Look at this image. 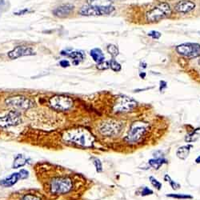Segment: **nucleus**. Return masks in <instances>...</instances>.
Wrapping results in <instances>:
<instances>
[{
  "label": "nucleus",
  "instance_id": "f257e3e1",
  "mask_svg": "<svg viewBox=\"0 0 200 200\" xmlns=\"http://www.w3.org/2000/svg\"><path fill=\"white\" fill-rule=\"evenodd\" d=\"M125 141L130 145L142 146L155 144L157 139L153 138L151 123L144 120H138L131 123Z\"/></svg>",
  "mask_w": 200,
  "mask_h": 200
},
{
  "label": "nucleus",
  "instance_id": "f03ea898",
  "mask_svg": "<svg viewBox=\"0 0 200 200\" xmlns=\"http://www.w3.org/2000/svg\"><path fill=\"white\" fill-rule=\"evenodd\" d=\"M63 139L67 142H73L75 144L84 147H91L95 141L92 134L87 130L82 128L67 131L64 134Z\"/></svg>",
  "mask_w": 200,
  "mask_h": 200
},
{
  "label": "nucleus",
  "instance_id": "7ed1b4c3",
  "mask_svg": "<svg viewBox=\"0 0 200 200\" xmlns=\"http://www.w3.org/2000/svg\"><path fill=\"white\" fill-rule=\"evenodd\" d=\"M49 189L53 195H64L73 189V182L69 177H56L50 182Z\"/></svg>",
  "mask_w": 200,
  "mask_h": 200
},
{
  "label": "nucleus",
  "instance_id": "20e7f679",
  "mask_svg": "<svg viewBox=\"0 0 200 200\" xmlns=\"http://www.w3.org/2000/svg\"><path fill=\"white\" fill-rule=\"evenodd\" d=\"M171 15V8L167 2H161L147 11L146 15V20L149 23H158L167 19Z\"/></svg>",
  "mask_w": 200,
  "mask_h": 200
},
{
  "label": "nucleus",
  "instance_id": "39448f33",
  "mask_svg": "<svg viewBox=\"0 0 200 200\" xmlns=\"http://www.w3.org/2000/svg\"><path fill=\"white\" fill-rule=\"evenodd\" d=\"M124 128V123L121 121L111 120L106 121L99 127V132L102 135L106 137H116L119 135Z\"/></svg>",
  "mask_w": 200,
  "mask_h": 200
},
{
  "label": "nucleus",
  "instance_id": "423d86ee",
  "mask_svg": "<svg viewBox=\"0 0 200 200\" xmlns=\"http://www.w3.org/2000/svg\"><path fill=\"white\" fill-rule=\"evenodd\" d=\"M6 104L18 111H26L35 107V102L25 96L16 95L6 99Z\"/></svg>",
  "mask_w": 200,
  "mask_h": 200
},
{
  "label": "nucleus",
  "instance_id": "0eeeda50",
  "mask_svg": "<svg viewBox=\"0 0 200 200\" xmlns=\"http://www.w3.org/2000/svg\"><path fill=\"white\" fill-rule=\"evenodd\" d=\"M114 11L113 6H94V5H86L80 9L79 14L83 16H100V15H110Z\"/></svg>",
  "mask_w": 200,
  "mask_h": 200
},
{
  "label": "nucleus",
  "instance_id": "6e6552de",
  "mask_svg": "<svg viewBox=\"0 0 200 200\" xmlns=\"http://www.w3.org/2000/svg\"><path fill=\"white\" fill-rule=\"evenodd\" d=\"M137 107V102L131 97L122 95L117 99L113 107V111L115 113H127L133 111Z\"/></svg>",
  "mask_w": 200,
  "mask_h": 200
},
{
  "label": "nucleus",
  "instance_id": "1a4fd4ad",
  "mask_svg": "<svg viewBox=\"0 0 200 200\" xmlns=\"http://www.w3.org/2000/svg\"><path fill=\"white\" fill-rule=\"evenodd\" d=\"M50 106L53 109L60 111H66L73 107L74 102L71 97L67 95H54L49 100Z\"/></svg>",
  "mask_w": 200,
  "mask_h": 200
},
{
  "label": "nucleus",
  "instance_id": "9d476101",
  "mask_svg": "<svg viewBox=\"0 0 200 200\" xmlns=\"http://www.w3.org/2000/svg\"><path fill=\"white\" fill-rule=\"evenodd\" d=\"M176 51L186 58H197L200 56V45L198 43H186L177 46Z\"/></svg>",
  "mask_w": 200,
  "mask_h": 200
},
{
  "label": "nucleus",
  "instance_id": "9b49d317",
  "mask_svg": "<svg viewBox=\"0 0 200 200\" xmlns=\"http://www.w3.org/2000/svg\"><path fill=\"white\" fill-rule=\"evenodd\" d=\"M22 123V115L18 111H10L7 114L0 116V127H15Z\"/></svg>",
  "mask_w": 200,
  "mask_h": 200
},
{
  "label": "nucleus",
  "instance_id": "f8f14e48",
  "mask_svg": "<svg viewBox=\"0 0 200 200\" xmlns=\"http://www.w3.org/2000/svg\"><path fill=\"white\" fill-rule=\"evenodd\" d=\"M36 54L34 51L29 47L26 46H18L12 51L8 52V57L11 59H16L23 56L35 55Z\"/></svg>",
  "mask_w": 200,
  "mask_h": 200
},
{
  "label": "nucleus",
  "instance_id": "ddd939ff",
  "mask_svg": "<svg viewBox=\"0 0 200 200\" xmlns=\"http://www.w3.org/2000/svg\"><path fill=\"white\" fill-rule=\"evenodd\" d=\"M195 7V2L190 0H181L174 5V10L179 13L187 14L194 11Z\"/></svg>",
  "mask_w": 200,
  "mask_h": 200
},
{
  "label": "nucleus",
  "instance_id": "4468645a",
  "mask_svg": "<svg viewBox=\"0 0 200 200\" xmlns=\"http://www.w3.org/2000/svg\"><path fill=\"white\" fill-rule=\"evenodd\" d=\"M60 54L61 55L72 58L74 65H79L84 58L83 52L80 51H71V49H67L62 51Z\"/></svg>",
  "mask_w": 200,
  "mask_h": 200
},
{
  "label": "nucleus",
  "instance_id": "2eb2a0df",
  "mask_svg": "<svg viewBox=\"0 0 200 200\" xmlns=\"http://www.w3.org/2000/svg\"><path fill=\"white\" fill-rule=\"evenodd\" d=\"M74 9L75 7L72 4L61 5L53 11V15L58 18L67 17L74 11Z\"/></svg>",
  "mask_w": 200,
  "mask_h": 200
},
{
  "label": "nucleus",
  "instance_id": "dca6fc26",
  "mask_svg": "<svg viewBox=\"0 0 200 200\" xmlns=\"http://www.w3.org/2000/svg\"><path fill=\"white\" fill-rule=\"evenodd\" d=\"M19 179H20L19 173H12L9 176L0 180V186L2 187H13L15 184H16Z\"/></svg>",
  "mask_w": 200,
  "mask_h": 200
},
{
  "label": "nucleus",
  "instance_id": "f3484780",
  "mask_svg": "<svg viewBox=\"0 0 200 200\" xmlns=\"http://www.w3.org/2000/svg\"><path fill=\"white\" fill-rule=\"evenodd\" d=\"M90 55L91 56V58H93V60L95 61L97 63H100V62H104L105 59V56L103 53L101 49L99 48H94L90 51Z\"/></svg>",
  "mask_w": 200,
  "mask_h": 200
},
{
  "label": "nucleus",
  "instance_id": "a211bd4d",
  "mask_svg": "<svg viewBox=\"0 0 200 200\" xmlns=\"http://www.w3.org/2000/svg\"><path fill=\"white\" fill-rule=\"evenodd\" d=\"M28 159H26L23 155H17L14 159L13 164H12V168L13 169H18V168L23 167L24 166L27 164Z\"/></svg>",
  "mask_w": 200,
  "mask_h": 200
},
{
  "label": "nucleus",
  "instance_id": "6ab92c4d",
  "mask_svg": "<svg viewBox=\"0 0 200 200\" xmlns=\"http://www.w3.org/2000/svg\"><path fill=\"white\" fill-rule=\"evenodd\" d=\"M191 148H192L191 145H187V146H183L179 147L176 151V155L178 158L182 159V160L187 159L188 157V155H189Z\"/></svg>",
  "mask_w": 200,
  "mask_h": 200
},
{
  "label": "nucleus",
  "instance_id": "aec40b11",
  "mask_svg": "<svg viewBox=\"0 0 200 200\" xmlns=\"http://www.w3.org/2000/svg\"><path fill=\"white\" fill-rule=\"evenodd\" d=\"M167 160H165L164 159H162V158H159V159H150L148 162V163L151 165V167H154L155 169L158 170L159 168L161 167V166L163 165L164 163H167Z\"/></svg>",
  "mask_w": 200,
  "mask_h": 200
},
{
  "label": "nucleus",
  "instance_id": "412c9836",
  "mask_svg": "<svg viewBox=\"0 0 200 200\" xmlns=\"http://www.w3.org/2000/svg\"><path fill=\"white\" fill-rule=\"evenodd\" d=\"M87 3L89 5L104 7V6L111 5V0H87Z\"/></svg>",
  "mask_w": 200,
  "mask_h": 200
},
{
  "label": "nucleus",
  "instance_id": "4be33fe9",
  "mask_svg": "<svg viewBox=\"0 0 200 200\" xmlns=\"http://www.w3.org/2000/svg\"><path fill=\"white\" fill-rule=\"evenodd\" d=\"M107 49L108 53H109L113 58H115L116 56L118 55V53H119L118 48L116 46L114 45V44H109V45L107 46Z\"/></svg>",
  "mask_w": 200,
  "mask_h": 200
},
{
  "label": "nucleus",
  "instance_id": "5701e85b",
  "mask_svg": "<svg viewBox=\"0 0 200 200\" xmlns=\"http://www.w3.org/2000/svg\"><path fill=\"white\" fill-rule=\"evenodd\" d=\"M109 64H110V67L111 68L112 71H115V72H118V71H120L121 69H122L121 65L119 64L114 58L111 59V61L109 62Z\"/></svg>",
  "mask_w": 200,
  "mask_h": 200
},
{
  "label": "nucleus",
  "instance_id": "b1692460",
  "mask_svg": "<svg viewBox=\"0 0 200 200\" xmlns=\"http://www.w3.org/2000/svg\"><path fill=\"white\" fill-rule=\"evenodd\" d=\"M91 159H92L93 164L95 166L97 172H102L103 171V165H102V162L100 161V159L98 158H92Z\"/></svg>",
  "mask_w": 200,
  "mask_h": 200
},
{
  "label": "nucleus",
  "instance_id": "393cba45",
  "mask_svg": "<svg viewBox=\"0 0 200 200\" xmlns=\"http://www.w3.org/2000/svg\"><path fill=\"white\" fill-rule=\"evenodd\" d=\"M167 197H170V198H179V199H186V198H192L191 195H185V194H170V195H167Z\"/></svg>",
  "mask_w": 200,
  "mask_h": 200
},
{
  "label": "nucleus",
  "instance_id": "a878e982",
  "mask_svg": "<svg viewBox=\"0 0 200 200\" xmlns=\"http://www.w3.org/2000/svg\"><path fill=\"white\" fill-rule=\"evenodd\" d=\"M164 179H165L167 182H168V183H170V186H171V187H172L173 190H178L180 187V185H179V183H175L174 181H173L172 179H170V177L168 175V174H166L165 177H164Z\"/></svg>",
  "mask_w": 200,
  "mask_h": 200
},
{
  "label": "nucleus",
  "instance_id": "bb28decb",
  "mask_svg": "<svg viewBox=\"0 0 200 200\" xmlns=\"http://www.w3.org/2000/svg\"><path fill=\"white\" fill-rule=\"evenodd\" d=\"M150 182H151V185L155 187V188H156L158 191H160V190H161L162 183H160L159 181H158L157 179H155V178H154V177H152V176L150 177Z\"/></svg>",
  "mask_w": 200,
  "mask_h": 200
},
{
  "label": "nucleus",
  "instance_id": "cd10ccee",
  "mask_svg": "<svg viewBox=\"0 0 200 200\" xmlns=\"http://www.w3.org/2000/svg\"><path fill=\"white\" fill-rule=\"evenodd\" d=\"M21 200H42L39 196L32 195V194H26L22 198Z\"/></svg>",
  "mask_w": 200,
  "mask_h": 200
},
{
  "label": "nucleus",
  "instance_id": "c85d7f7f",
  "mask_svg": "<svg viewBox=\"0 0 200 200\" xmlns=\"http://www.w3.org/2000/svg\"><path fill=\"white\" fill-rule=\"evenodd\" d=\"M161 33L157 31V30H151L148 33V36L152 38L153 39H159L161 37Z\"/></svg>",
  "mask_w": 200,
  "mask_h": 200
},
{
  "label": "nucleus",
  "instance_id": "c756f323",
  "mask_svg": "<svg viewBox=\"0 0 200 200\" xmlns=\"http://www.w3.org/2000/svg\"><path fill=\"white\" fill-rule=\"evenodd\" d=\"M109 67H110L109 62H105V61L97 64V68L99 70H107V68H109Z\"/></svg>",
  "mask_w": 200,
  "mask_h": 200
},
{
  "label": "nucleus",
  "instance_id": "7c9ffc66",
  "mask_svg": "<svg viewBox=\"0 0 200 200\" xmlns=\"http://www.w3.org/2000/svg\"><path fill=\"white\" fill-rule=\"evenodd\" d=\"M20 174V179L23 180V179H26L29 177V172L28 170H25V169H22L20 171H19Z\"/></svg>",
  "mask_w": 200,
  "mask_h": 200
},
{
  "label": "nucleus",
  "instance_id": "2f4dec72",
  "mask_svg": "<svg viewBox=\"0 0 200 200\" xmlns=\"http://www.w3.org/2000/svg\"><path fill=\"white\" fill-rule=\"evenodd\" d=\"M30 12H32V11H30L28 8H24L23 10H20V11H17V12H15L14 15H26L28 13H30Z\"/></svg>",
  "mask_w": 200,
  "mask_h": 200
},
{
  "label": "nucleus",
  "instance_id": "473e14b6",
  "mask_svg": "<svg viewBox=\"0 0 200 200\" xmlns=\"http://www.w3.org/2000/svg\"><path fill=\"white\" fill-rule=\"evenodd\" d=\"M142 196H146V195H152L153 191L151 190H150L148 187H144L143 189H142V192H141Z\"/></svg>",
  "mask_w": 200,
  "mask_h": 200
},
{
  "label": "nucleus",
  "instance_id": "72a5a7b5",
  "mask_svg": "<svg viewBox=\"0 0 200 200\" xmlns=\"http://www.w3.org/2000/svg\"><path fill=\"white\" fill-rule=\"evenodd\" d=\"M59 65H60L62 67L65 68V67H70V62H69V61H68V60L63 59V60L60 61V62H59Z\"/></svg>",
  "mask_w": 200,
  "mask_h": 200
},
{
  "label": "nucleus",
  "instance_id": "f704fd0d",
  "mask_svg": "<svg viewBox=\"0 0 200 200\" xmlns=\"http://www.w3.org/2000/svg\"><path fill=\"white\" fill-rule=\"evenodd\" d=\"M167 82H165V81H160V87H159V90H160V91H163V90H164L165 88H167Z\"/></svg>",
  "mask_w": 200,
  "mask_h": 200
},
{
  "label": "nucleus",
  "instance_id": "c9c22d12",
  "mask_svg": "<svg viewBox=\"0 0 200 200\" xmlns=\"http://www.w3.org/2000/svg\"><path fill=\"white\" fill-rule=\"evenodd\" d=\"M139 75H140V77L142 78V79H144V78L146 77V74H145L144 72H143V73H142H142H140Z\"/></svg>",
  "mask_w": 200,
  "mask_h": 200
},
{
  "label": "nucleus",
  "instance_id": "e433bc0d",
  "mask_svg": "<svg viewBox=\"0 0 200 200\" xmlns=\"http://www.w3.org/2000/svg\"><path fill=\"white\" fill-rule=\"evenodd\" d=\"M195 162L196 163H200V156H198V157L195 159Z\"/></svg>",
  "mask_w": 200,
  "mask_h": 200
}]
</instances>
